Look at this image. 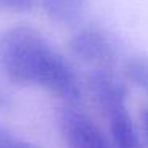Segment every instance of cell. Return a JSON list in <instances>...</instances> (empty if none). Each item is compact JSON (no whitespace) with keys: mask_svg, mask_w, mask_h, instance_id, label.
<instances>
[{"mask_svg":"<svg viewBox=\"0 0 148 148\" xmlns=\"http://www.w3.org/2000/svg\"><path fill=\"white\" fill-rule=\"evenodd\" d=\"M0 69L13 84L42 88L64 105L78 103L81 97L69 62L34 27L14 26L0 34Z\"/></svg>","mask_w":148,"mask_h":148,"instance_id":"6da1fadb","label":"cell"},{"mask_svg":"<svg viewBox=\"0 0 148 148\" xmlns=\"http://www.w3.org/2000/svg\"><path fill=\"white\" fill-rule=\"evenodd\" d=\"M69 53L75 61L88 65L91 72H113L116 65V51L110 38L96 27H83L70 37L67 43Z\"/></svg>","mask_w":148,"mask_h":148,"instance_id":"7a4b0ae2","label":"cell"},{"mask_svg":"<svg viewBox=\"0 0 148 148\" xmlns=\"http://www.w3.org/2000/svg\"><path fill=\"white\" fill-rule=\"evenodd\" d=\"M59 129L69 148H113L110 137L77 107L65 105L59 118Z\"/></svg>","mask_w":148,"mask_h":148,"instance_id":"3957f363","label":"cell"},{"mask_svg":"<svg viewBox=\"0 0 148 148\" xmlns=\"http://www.w3.org/2000/svg\"><path fill=\"white\" fill-rule=\"evenodd\" d=\"M86 89L92 102L103 115L113 107L127 102L126 84L108 70L89 72L86 78Z\"/></svg>","mask_w":148,"mask_h":148,"instance_id":"277c9868","label":"cell"},{"mask_svg":"<svg viewBox=\"0 0 148 148\" xmlns=\"http://www.w3.org/2000/svg\"><path fill=\"white\" fill-rule=\"evenodd\" d=\"M113 148H147L137 124L127 110V102L110 108L105 113Z\"/></svg>","mask_w":148,"mask_h":148,"instance_id":"5b68a950","label":"cell"},{"mask_svg":"<svg viewBox=\"0 0 148 148\" xmlns=\"http://www.w3.org/2000/svg\"><path fill=\"white\" fill-rule=\"evenodd\" d=\"M42 7L53 23L72 26L83 16L86 0H42Z\"/></svg>","mask_w":148,"mask_h":148,"instance_id":"8992f818","label":"cell"},{"mask_svg":"<svg viewBox=\"0 0 148 148\" xmlns=\"http://www.w3.org/2000/svg\"><path fill=\"white\" fill-rule=\"evenodd\" d=\"M124 78L148 94V58H132L124 64Z\"/></svg>","mask_w":148,"mask_h":148,"instance_id":"52a82bcc","label":"cell"},{"mask_svg":"<svg viewBox=\"0 0 148 148\" xmlns=\"http://www.w3.org/2000/svg\"><path fill=\"white\" fill-rule=\"evenodd\" d=\"M26 142L18 140L10 131L0 126V148H24Z\"/></svg>","mask_w":148,"mask_h":148,"instance_id":"ba28073f","label":"cell"},{"mask_svg":"<svg viewBox=\"0 0 148 148\" xmlns=\"http://www.w3.org/2000/svg\"><path fill=\"white\" fill-rule=\"evenodd\" d=\"M138 131L145 147L148 148V105H142L138 112Z\"/></svg>","mask_w":148,"mask_h":148,"instance_id":"9c48e42d","label":"cell"},{"mask_svg":"<svg viewBox=\"0 0 148 148\" xmlns=\"http://www.w3.org/2000/svg\"><path fill=\"white\" fill-rule=\"evenodd\" d=\"M34 5V0H0V7L13 11H27Z\"/></svg>","mask_w":148,"mask_h":148,"instance_id":"30bf717a","label":"cell"}]
</instances>
